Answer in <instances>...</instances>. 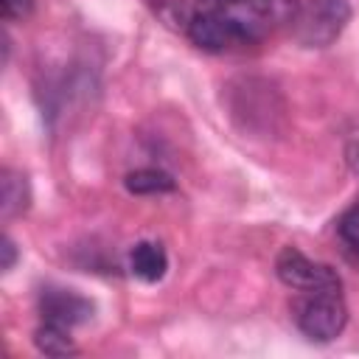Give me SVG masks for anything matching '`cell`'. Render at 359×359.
Here are the masks:
<instances>
[{
  "label": "cell",
  "mask_w": 359,
  "mask_h": 359,
  "mask_svg": "<svg viewBox=\"0 0 359 359\" xmlns=\"http://www.w3.org/2000/svg\"><path fill=\"white\" fill-rule=\"evenodd\" d=\"M34 345L45 356H67V353H76V345H73V337L67 334V325H59V323L39 325L34 331Z\"/></svg>",
  "instance_id": "obj_9"
},
{
  "label": "cell",
  "mask_w": 359,
  "mask_h": 359,
  "mask_svg": "<svg viewBox=\"0 0 359 359\" xmlns=\"http://www.w3.org/2000/svg\"><path fill=\"white\" fill-rule=\"evenodd\" d=\"M34 8V0H0V11L6 20H25Z\"/></svg>",
  "instance_id": "obj_12"
},
{
  "label": "cell",
  "mask_w": 359,
  "mask_h": 359,
  "mask_svg": "<svg viewBox=\"0 0 359 359\" xmlns=\"http://www.w3.org/2000/svg\"><path fill=\"white\" fill-rule=\"evenodd\" d=\"M348 20H351L348 0H306L297 6L289 31L303 48H328L334 45V39H339Z\"/></svg>",
  "instance_id": "obj_2"
},
{
  "label": "cell",
  "mask_w": 359,
  "mask_h": 359,
  "mask_svg": "<svg viewBox=\"0 0 359 359\" xmlns=\"http://www.w3.org/2000/svg\"><path fill=\"white\" fill-rule=\"evenodd\" d=\"M188 36L194 45H199L202 50H213V53L244 45V36L227 8H205L194 14L188 22Z\"/></svg>",
  "instance_id": "obj_5"
},
{
  "label": "cell",
  "mask_w": 359,
  "mask_h": 359,
  "mask_svg": "<svg viewBox=\"0 0 359 359\" xmlns=\"http://www.w3.org/2000/svg\"><path fill=\"white\" fill-rule=\"evenodd\" d=\"M3 269L8 272L11 266H14V261H17V247H14V241L8 238V236H3Z\"/></svg>",
  "instance_id": "obj_13"
},
{
  "label": "cell",
  "mask_w": 359,
  "mask_h": 359,
  "mask_svg": "<svg viewBox=\"0 0 359 359\" xmlns=\"http://www.w3.org/2000/svg\"><path fill=\"white\" fill-rule=\"evenodd\" d=\"M205 8H227V6H233L236 0H199Z\"/></svg>",
  "instance_id": "obj_15"
},
{
  "label": "cell",
  "mask_w": 359,
  "mask_h": 359,
  "mask_svg": "<svg viewBox=\"0 0 359 359\" xmlns=\"http://www.w3.org/2000/svg\"><path fill=\"white\" fill-rule=\"evenodd\" d=\"M348 165H351L353 174H359V140H353L348 146Z\"/></svg>",
  "instance_id": "obj_14"
},
{
  "label": "cell",
  "mask_w": 359,
  "mask_h": 359,
  "mask_svg": "<svg viewBox=\"0 0 359 359\" xmlns=\"http://www.w3.org/2000/svg\"><path fill=\"white\" fill-rule=\"evenodd\" d=\"M129 269L140 280L157 283V280H163V275L168 269V255H165V250L157 241H140L129 252Z\"/></svg>",
  "instance_id": "obj_8"
},
{
  "label": "cell",
  "mask_w": 359,
  "mask_h": 359,
  "mask_svg": "<svg viewBox=\"0 0 359 359\" xmlns=\"http://www.w3.org/2000/svg\"><path fill=\"white\" fill-rule=\"evenodd\" d=\"M297 6V0H236L227 11L244 36V45H252L278 28H292Z\"/></svg>",
  "instance_id": "obj_3"
},
{
  "label": "cell",
  "mask_w": 359,
  "mask_h": 359,
  "mask_svg": "<svg viewBox=\"0 0 359 359\" xmlns=\"http://www.w3.org/2000/svg\"><path fill=\"white\" fill-rule=\"evenodd\" d=\"M39 314L45 323H59L70 328L93 317V303L73 289L48 286L39 292Z\"/></svg>",
  "instance_id": "obj_6"
},
{
  "label": "cell",
  "mask_w": 359,
  "mask_h": 359,
  "mask_svg": "<svg viewBox=\"0 0 359 359\" xmlns=\"http://www.w3.org/2000/svg\"><path fill=\"white\" fill-rule=\"evenodd\" d=\"M31 202V188L22 171L17 168H3L0 174V216L3 222H11L14 216L25 213Z\"/></svg>",
  "instance_id": "obj_7"
},
{
  "label": "cell",
  "mask_w": 359,
  "mask_h": 359,
  "mask_svg": "<svg viewBox=\"0 0 359 359\" xmlns=\"http://www.w3.org/2000/svg\"><path fill=\"white\" fill-rule=\"evenodd\" d=\"M292 317L297 328L317 342H331L348 323L342 292H297L292 300Z\"/></svg>",
  "instance_id": "obj_1"
},
{
  "label": "cell",
  "mask_w": 359,
  "mask_h": 359,
  "mask_svg": "<svg viewBox=\"0 0 359 359\" xmlns=\"http://www.w3.org/2000/svg\"><path fill=\"white\" fill-rule=\"evenodd\" d=\"M126 191L132 194H165V191H174V177L160 171V168H137V171H129L126 180H123Z\"/></svg>",
  "instance_id": "obj_10"
},
{
  "label": "cell",
  "mask_w": 359,
  "mask_h": 359,
  "mask_svg": "<svg viewBox=\"0 0 359 359\" xmlns=\"http://www.w3.org/2000/svg\"><path fill=\"white\" fill-rule=\"evenodd\" d=\"M339 238L353 252H359V202L342 213V219H339Z\"/></svg>",
  "instance_id": "obj_11"
},
{
  "label": "cell",
  "mask_w": 359,
  "mask_h": 359,
  "mask_svg": "<svg viewBox=\"0 0 359 359\" xmlns=\"http://www.w3.org/2000/svg\"><path fill=\"white\" fill-rule=\"evenodd\" d=\"M275 272L289 289L297 292H342V280L328 264L311 261L294 247H283L278 252Z\"/></svg>",
  "instance_id": "obj_4"
}]
</instances>
